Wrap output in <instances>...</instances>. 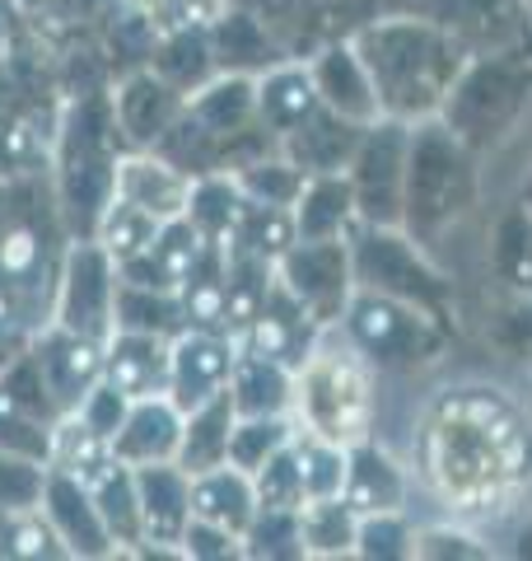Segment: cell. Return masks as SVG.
I'll list each match as a JSON object with an SVG mask.
<instances>
[{
    "label": "cell",
    "instance_id": "7",
    "mask_svg": "<svg viewBox=\"0 0 532 561\" xmlns=\"http://www.w3.org/2000/svg\"><path fill=\"white\" fill-rule=\"evenodd\" d=\"M350 257H355V286L379 290L393 300L420 305L439 313L449 323V280L430 262L425 243H416L402 230H379V225H360V234H350Z\"/></svg>",
    "mask_w": 532,
    "mask_h": 561
},
{
    "label": "cell",
    "instance_id": "25",
    "mask_svg": "<svg viewBox=\"0 0 532 561\" xmlns=\"http://www.w3.org/2000/svg\"><path fill=\"white\" fill-rule=\"evenodd\" d=\"M294 440V421L290 416H239L234 440H229V463L243 468L247 478L271 459L276 449H286Z\"/></svg>",
    "mask_w": 532,
    "mask_h": 561
},
{
    "label": "cell",
    "instance_id": "18",
    "mask_svg": "<svg viewBox=\"0 0 532 561\" xmlns=\"http://www.w3.org/2000/svg\"><path fill=\"white\" fill-rule=\"evenodd\" d=\"M360 136H365V127H355V122L323 108V113H313L294 136H286V146H290V160L304 173H346Z\"/></svg>",
    "mask_w": 532,
    "mask_h": 561
},
{
    "label": "cell",
    "instance_id": "22",
    "mask_svg": "<svg viewBox=\"0 0 532 561\" xmlns=\"http://www.w3.org/2000/svg\"><path fill=\"white\" fill-rule=\"evenodd\" d=\"M355 538H360V515L350 511L346 496H323L299 511L304 557H355Z\"/></svg>",
    "mask_w": 532,
    "mask_h": 561
},
{
    "label": "cell",
    "instance_id": "14",
    "mask_svg": "<svg viewBox=\"0 0 532 561\" xmlns=\"http://www.w3.org/2000/svg\"><path fill=\"white\" fill-rule=\"evenodd\" d=\"M290 216H294V239H350V230L360 225L350 179L346 173H309Z\"/></svg>",
    "mask_w": 532,
    "mask_h": 561
},
{
    "label": "cell",
    "instance_id": "15",
    "mask_svg": "<svg viewBox=\"0 0 532 561\" xmlns=\"http://www.w3.org/2000/svg\"><path fill=\"white\" fill-rule=\"evenodd\" d=\"M253 515H257V491L243 468L220 463V468L192 472V519H206L216 529L243 538Z\"/></svg>",
    "mask_w": 532,
    "mask_h": 561
},
{
    "label": "cell",
    "instance_id": "12",
    "mask_svg": "<svg viewBox=\"0 0 532 561\" xmlns=\"http://www.w3.org/2000/svg\"><path fill=\"white\" fill-rule=\"evenodd\" d=\"M342 496L350 501L355 515H388V511H406L412 501V472H406L383 445L365 440L350 449L346 459V486Z\"/></svg>",
    "mask_w": 532,
    "mask_h": 561
},
{
    "label": "cell",
    "instance_id": "5",
    "mask_svg": "<svg viewBox=\"0 0 532 561\" xmlns=\"http://www.w3.org/2000/svg\"><path fill=\"white\" fill-rule=\"evenodd\" d=\"M342 332L365 351L374 370H397V375L425 370L430 360H439L443 342H449V323L439 313L360 286H355L346 305Z\"/></svg>",
    "mask_w": 532,
    "mask_h": 561
},
{
    "label": "cell",
    "instance_id": "26",
    "mask_svg": "<svg viewBox=\"0 0 532 561\" xmlns=\"http://www.w3.org/2000/svg\"><path fill=\"white\" fill-rule=\"evenodd\" d=\"M355 557H365V561H406V557H416V524H412V515L406 511L360 515Z\"/></svg>",
    "mask_w": 532,
    "mask_h": 561
},
{
    "label": "cell",
    "instance_id": "8",
    "mask_svg": "<svg viewBox=\"0 0 532 561\" xmlns=\"http://www.w3.org/2000/svg\"><path fill=\"white\" fill-rule=\"evenodd\" d=\"M406 160H412V122H397V117L369 122L346 164L360 225H379V230H397L402 225Z\"/></svg>",
    "mask_w": 532,
    "mask_h": 561
},
{
    "label": "cell",
    "instance_id": "23",
    "mask_svg": "<svg viewBox=\"0 0 532 561\" xmlns=\"http://www.w3.org/2000/svg\"><path fill=\"white\" fill-rule=\"evenodd\" d=\"M122 197H127L131 206L140 210H150L154 220H177V216H187V206H192V183L183 179L177 169L169 164H150V160H140V164H127V179H122Z\"/></svg>",
    "mask_w": 532,
    "mask_h": 561
},
{
    "label": "cell",
    "instance_id": "20",
    "mask_svg": "<svg viewBox=\"0 0 532 561\" xmlns=\"http://www.w3.org/2000/svg\"><path fill=\"white\" fill-rule=\"evenodd\" d=\"M313 113H323V99L309 70H276L257 84V122L280 140L294 136Z\"/></svg>",
    "mask_w": 532,
    "mask_h": 561
},
{
    "label": "cell",
    "instance_id": "27",
    "mask_svg": "<svg viewBox=\"0 0 532 561\" xmlns=\"http://www.w3.org/2000/svg\"><path fill=\"white\" fill-rule=\"evenodd\" d=\"M253 491H257V511H304V478H299V459H294V440L286 449H276L257 472H253Z\"/></svg>",
    "mask_w": 532,
    "mask_h": 561
},
{
    "label": "cell",
    "instance_id": "19",
    "mask_svg": "<svg viewBox=\"0 0 532 561\" xmlns=\"http://www.w3.org/2000/svg\"><path fill=\"white\" fill-rule=\"evenodd\" d=\"M290 365L243 351L229 375V398L239 416H290Z\"/></svg>",
    "mask_w": 532,
    "mask_h": 561
},
{
    "label": "cell",
    "instance_id": "3",
    "mask_svg": "<svg viewBox=\"0 0 532 561\" xmlns=\"http://www.w3.org/2000/svg\"><path fill=\"white\" fill-rule=\"evenodd\" d=\"M355 47H360L369 76H374L383 117L412 122V127L443 113V99H449L458 70L467 66L449 33L425 20H383L365 28Z\"/></svg>",
    "mask_w": 532,
    "mask_h": 561
},
{
    "label": "cell",
    "instance_id": "4",
    "mask_svg": "<svg viewBox=\"0 0 532 561\" xmlns=\"http://www.w3.org/2000/svg\"><path fill=\"white\" fill-rule=\"evenodd\" d=\"M482 197L476 179V150L443 117H425L412 127V160H406V202L402 230L416 243H439L453 225L472 216Z\"/></svg>",
    "mask_w": 532,
    "mask_h": 561
},
{
    "label": "cell",
    "instance_id": "30",
    "mask_svg": "<svg viewBox=\"0 0 532 561\" xmlns=\"http://www.w3.org/2000/svg\"><path fill=\"white\" fill-rule=\"evenodd\" d=\"M523 206H528V210H532V183H528V187H523Z\"/></svg>",
    "mask_w": 532,
    "mask_h": 561
},
{
    "label": "cell",
    "instance_id": "24",
    "mask_svg": "<svg viewBox=\"0 0 532 561\" xmlns=\"http://www.w3.org/2000/svg\"><path fill=\"white\" fill-rule=\"evenodd\" d=\"M294 459H299V478H304V496H309V501L342 496L350 449L327 445V440H317V435L294 431ZM309 501H304V505H309Z\"/></svg>",
    "mask_w": 532,
    "mask_h": 561
},
{
    "label": "cell",
    "instance_id": "10",
    "mask_svg": "<svg viewBox=\"0 0 532 561\" xmlns=\"http://www.w3.org/2000/svg\"><path fill=\"white\" fill-rule=\"evenodd\" d=\"M234 360L239 351L234 342L216 337V332H192L173 346V360H169V398L177 412H192L201 408L206 398H216L229 389V375H234Z\"/></svg>",
    "mask_w": 532,
    "mask_h": 561
},
{
    "label": "cell",
    "instance_id": "21",
    "mask_svg": "<svg viewBox=\"0 0 532 561\" xmlns=\"http://www.w3.org/2000/svg\"><path fill=\"white\" fill-rule=\"evenodd\" d=\"M169 360H173V346L154 342V332H136L117 346V360H113V383L122 398H159L169 393Z\"/></svg>",
    "mask_w": 532,
    "mask_h": 561
},
{
    "label": "cell",
    "instance_id": "11",
    "mask_svg": "<svg viewBox=\"0 0 532 561\" xmlns=\"http://www.w3.org/2000/svg\"><path fill=\"white\" fill-rule=\"evenodd\" d=\"M309 76L317 84V99H323V108L355 122V127H369V122H379L383 108H379V90H374V76H369V66L360 57V47L355 43H342L323 51Z\"/></svg>",
    "mask_w": 532,
    "mask_h": 561
},
{
    "label": "cell",
    "instance_id": "1",
    "mask_svg": "<svg viewBox=\"0 0 532 561\" xmlns=\"http://www.w3.org/2000/svg\"><path fill=\"white\" fill-rule=\"evenodd\" d=\"M416 478L443 519H505L532 491V412L505 383H443L416 416Z\"/></svg>",
    "mask_w": 532,
    "mask_h": 561
},
{
    "label": "cell",
    "instance_id": "9",
    "mask_svg": "<svg viewBox=\"0 0 532 561\" xmlns=\"http://www.w3.org/2000/svg\"><path fill=\"white\" fill-rule=\"evenodd\" d=\"M276 280L309 309V319L317 328L342 323L350 295H355L350 239H294L276 257Z\"/></svg>",
    "mask_w": 532,
    "mask_h": 561
},
{
    "label": "cell",
    "instance_id": "2",
    "mask_svg": "<svg viewBox=\"0 0 532 561\" xmlns=\"http://www.w3.org/2000/svg\"><path fill=\"white\" fill-rule=\"evenodd\" d=\"M374 416H379V370L342 332V323L323 328L290 375L294 431L355 449L374 440Z\"/></svg>",
    "mask_w": 532,
    "mask_h": 561
},
{
    "label": "cell",
    "instance_id": "28",
    "mask_svg": "<svg viewBox=\"0 0 532 561\" xmlns=\"http://www.w3.org/2000/svg\"><path fill=\"white\" fill-rule=\"evenodd\" d=\"M495 267L513 290H532V210L519 206L500 220L495 234Z\"/></svg>",
    "mask_w": 532,
    "mask_h": 561
},
{
    "label": "cell",
    "instance_id": "29",
    "mask_svg": "<svg viewBox=\"0 0 532 561\" xmlns=\"http://www.w3.org/2000/svg\"><path fill=\"white\" fill-rule=\"evenodd\" d=\"M416 557L420 561H430V557H490V542H486V534H476L472 524L443 519V524H430V529H416Z\"/></svg>",
    "mask_w": 532,
    "mask_h": 561
},
{
    "label": "cell",
    "instance_id": "13",
    "mask_svg": "<svg viewBox=\"0 0 532 561\" xmlns=\"http://www.w3.org/2000/svg\"><path fill=\"white\" fill-rule=\"evenodd\" d=\"M140 529L154 542H183L192 524V472L169 463H146L136 478Z\"/></svg>",
    "mask_w": 532,
    "mask_h": 561
},
{
    "label": "cell",
    "instance_id": "17",
    "mask_svg": "<svg viewBox=\"0 0 532 561\" xmlns=\"http://www.w3.org/2000/svg\"><path fill=\"white\" fill-rule=\"evenodd\" d=\"M234 426H239V412H234V398L216 393L206 398L201 408L183 412V445H177V459H183L187 472H206V468H220L229 463V440H234Z\"/></svg>",
    "mask_w": 532,
    "mask_h": 561
},
{
    "label": "cell",
    "instance_id": "6",
    "mask_svg": "<svg viewBox=\"0 0 532 561\" xmlns=\"http://www.w3.org/2000/svg\"><path fill=\"white\" fill-rule=\"evenodd\" d=\"M532 103V61L519 57H490L467 61L458 70L449 99H443V122L482 154L495 140H505Z\"/></svg>",
    "mask_w": 532,
    "mask_h": 561
},
{
    "label": "cell",
    "instance_id": "16",
    "mask_svg": "<svg viewBox=\"0 0 532 561\" xmlns=\"http://www.w3.org/2000/svg\"><path fill=\"white\" fill-rule=\"evenodd\" d=\"M177 445H183V412L173 408V398H140L117 431V454L140 468L169 463Z\"/></svg>",
    "mask_w": 532,
    "mask_h": 561
}]
</instances>
